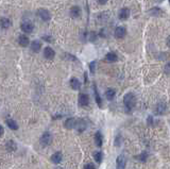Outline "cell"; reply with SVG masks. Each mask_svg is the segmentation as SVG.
I'll return each mask as SVG.
<instances>
[{"mask_svg": "<svg viewBox=\"0 0 170 169\" xmlns=\"http://www.w3.org/2000/svg\"><path fill=\"white\" fill-rule=\"evenodd\" d=\"M148 122L150 123V124H152V117H151V116H149V118H148Z\"/></svg>", "mask_w": 170, "mask_h": 169, "instance_id": "obj_33", "label": "cell"}, {"mask_svg": "<svg viewBox=\"0 0 170 169\" xmlns=\"http://www.w3.org/2000/svg\"><path fill=\"white\" fill-rule=\"evenodd\" d=\"M169 67H170V64L166 65V68H165V70H166V74H169Z\"/></svg>", "mask_w": 170, "mask_h": 169, "instance_id": "obj_31", "label": "cell"}, {"mask_svg": "<svg viewBox=\"0 0 170 169\" xmlns=\"http://www.w3.org/2000/svg\"><path fill=\"white\" fill-rule=\"evenodd\" d=\"M84 169H95V165L92 163H88L84 166Z\"/></svg>", "mask_w": 170, "mask_h": 169, "instance_id": "obj_29", "label": "cell"}, {"mask_svg": "<svg viewBox=\"0 0 170 169\" xmlns=\"http://www.w3.org/2000/svg\"><path fill=\"white\" fill-rule=\"evenodd\" d=\"M102 157H103L102 152H100V151H96V152H94V159H95V161H96L97 163H101Z\"/></svg>", "mask_w": 170, "mask_h": 169, "instance_id": "obj_25", "label": "cell"}, {"mask_svg": "<svg viewBox=\"0 0 170 169\" xmlns=\"http://www.w3.org/2000/svg\"><path fill=\"white\" fill-rule=\"evenodd\" d=\"M129 16H130V11H129V9L124 8V9L120 10V12H119V18L122 19V20H126V19L129 18Z\"/></svg>", "mask_w": 170, "mask_h": 169, "instance_id": "obj_12", "label": "cell"}, {"mask_svg": "<svg viewBox=\"0 0 170 169\" xmlns=\"http://www.w3.org/2000/svg\"><path fill=\"white\" fill-rule=\"evenodd\" d=\"M126 165H127V160L124 155H119L116 160V166L117 169H124L126 168Z\"/></svg>", "mask_w": 170, "mask_h": 169, "instance_id": "obj_4", "label": "cell"}, {"mask_svg": "<svg viewBox=\"0 0 170 169\" xmlns=\"http://www.w3.org/2000/svg\"><path fill=\"white\" fill-rule=\"evenodd\" d=\"M70 86L71 88L74 89V90H79L81 88V82L76 78H72L70 80Z\"/></svg>", "mask_w": 170, "mask_h": 169, "instance_id": "obj_14", "label": "cell"}, {"mask_svg": "<svg viewBox=\"0 0 170 169\" xmlns=\"http://www.w3.org/2000/svg\"><path fill=\"white\" fill-rule=\"evenodd\" d=\"M0 26L4 29L9 28L10 26H11V22L8 18H1L0 19Z\"/></svg>", "mask_w": 170, "mask_h": 169, "instance_id": "obj_24", "label": "cell"}, {"mask_svg": "<svg viewBox=\"0 0 170 169\" xmlns=\"http://www.w3.org/2000/svg\"><path fill=\"white\" fill-rule=\"evenodd\" d=\"M149 13L151 14V15H160V14H162V10L158 9V8H154V9H151L150 11H149Z\"/></svg>", "mask_w": 170, "mask_h": 169, "instance_id": "obj_27", "label": "cell"}, {"mask_svg": "<svg viewBox=\"0 0 170 169\" xmlns=\"http://www.w3.org/2000/svg\"><path fill=\"white\" fill-rule=\"evenodd\" d=\"M90 72L92 74H95V69H96V62H92L90 64Z\"/></svg>", "mask_w": 170, "mask_h": 169, "instance_id": "obj_28", "label": "cell"}, {"mask_svg": "<svg viewBox=\"0 0 170 169\" xmlns=\"http://www.w3.org/2000/svg\"><path fill=\"white\" fill-rule=\"evenodd\" d=\"M166 108H167L166 103H165V102H160V103L156 105V114H158V115H163V114L166 112Z\"/></svg>", "mask_w": 170, "mask_h": 169, "instance_id": "obj_13", "label": "cell"}, {"mask_svg": "<svg viewBox=\"0 0 170 169\" xmlns=\"http://www.w3.org/2000/svg\"><path fill=\"white\" fill-rule=\"evenodd\" d=\"M6 150H8V151H10V152H13V151H15L16 149H17V145H16L15 141L9 140L8 143H6Z\"/></svg>", "mask_w": 170, "mask_h": 169, "instance_id": "obj_16", "label": "cell"}, {"mask_svg": "<svg viewBox=\"0 0 170 169\" xmlns=\"http://www.w3.org/2000/svg\"><path fill=\"white\" fill-rule=\"evenodd\" d=\"M74 124H76V119H74V118H72V117H71V118H68V119L65 121V123H64L65 128H66V129H68V130L74 129Z\"/></svg>", "mask_w": 170, "mask_h": 169, "instance_id": "obj_15", "label": "cell"}, {"mask_svg": "<svg viewBox=\"0 0 170 169\" xmlns=\"http://www.w3.org/2000/svg\"><path fill=\"white\" fill-rule=\"evenodd\" d=\"M160 1H163V0H160Z\"/></svg>", "mask_w": 170, "mask_h": 169, "instance_id": "obj_34", "label": "cell"}, {"mask_svg": "<svg viewBox=\"0 0 170 169\" xmlns=\"http://www.w3.org/2000/svg\"><path fill=\"white\" fill-rule=\"evenodd\" d=\"M94 92H95V98H96L97 104H98L100 106V108H101V106H102L101 98H100V95H99V92H98V89H97L96 85H94Z\"/></svg>", "mask_w": 170, "mask_h": 169, "instance_id": "obj_23", "label": "cell"}, {"mask_svg": "<svg viewBox=\"0 0 170 169\" xmlns=\"http://www.w3.org/2000/svg\"><path fill=\"white\" fill-rule=\"evenodd\" d=\"M88 103H90V97H88V95L81 94L79 96V104L81 106H86V105H88Z\"/></svg>", "mask_w": 170, "mask_h": 169, "instance_id": "obj_5", "label": "cell"}, {"mask_svg": "<svg viewBox=\"0 0 170 169\" xmlns=\"http://www.w3.org/2000/svg\"><path fill=\"white\" fill-rule=\"evenodd\" d=\"M62 159H63V155L61 152H56L54 154H52V156H51V162L53 164H60L62 162Z\"/></svg>", "mask_w": 170, "mask_h": 169, "instance_id": "obj_10", "label": "cell"}, {"mask_svg": "<svg viewBox=\"0 0 170 169\" xmlns=\"http://www.w3.org/2000/svg\"><path fill=\"white\" fill-rule=\"evenodd\" d=\"M115 95H116V90H115L114 88H108V90L105 92V97H106L108 100H113Z\"/></svg>", "mask_w": 170, "mask_h": 169, "instance_id": "obj_20", "label": "cell"}, {"mask_svg": "<svg viewBox=\"0 0 170 169\" xmlns=\"http://www.w3.org/2000/svg\"><path fill=\"white\" fill-rule=\"evenodd\" d=\"M98 2H99L100 4H105V3L108 2V0H98Z\"/></svg>", "mask_w": 170, "mask_h": 169, "instance_id": "obj_32", "label": "cell"}, {"mask_svg": "<svg viewBox=\"0 0 170 169\" xmlns=\"http://www.w3.org/2000/svg\"><path fill=\"white\" fill-rule=\"evenodd\" d=\"M126 34H127V30L124 27H117L116 30H115V36H116V38H119V40L124 38L126 36Z\"/></svg>", "mask_w": 170, "mask_h": 169, "instance_id": "obj_6", "label": "cell"}, {"mask_svg": "<svg viewBox=\"0 0 170 169\" xmlns=\"http://www.w3.org/2000/svg\"><path fill=\"white\" fill-rule=\"evenodd\" d=\"M105 60L108 62H110V63H114V62H117L118 60V56L116 53L114 52H110L106 54V56H105Z\"/></svg>", "mask_w": 170, "mask_h": 169, "instance_id": "obj_17", "label": "cell"}, {"mask_svg": "<svg viewBox=\"0 0 170 169\" xmlns=\"http://www.w3.org/2000/svg\"><path fill=\"white\" fill-rule=\"evenodd\" d=\"M70 15H71V17H74V18H78V17H80L81 9L78 6H72V8L70 9Z\"/></svg>", "mask_w": 170, "mask_h": 169, "instance_id": "obj_11", "label": "cell"}, {"mask_svg": "<svg viewBox=\"0 0 170 169\" xmlns=\"http://www.w3.org/2000/svg\"><path fill=\"white\" fill-rule=\"evenodd\" d=\"M124 104L128 111H131L136 104V98L133 92H128L124 97Z\"/></svg>", "mask_w": 170, "mask_h": 169, "instance_id": "obj_1", "label": "cell"}, {"mask_svg": "<svg viewBox=\"0 0 170 169\" xmlns=\"http://www.w3.org/2000/svg\"><path fill=\"white\" fill-rule=\"evenodd\" d=\"M33 28H34L33 25L30 22H26L22 25V30L24 32H26V33H31L32 31H33Z\"/></svg>", "mask_w": 170, "mask_h": 169, "instance_id": "obj_9", "label": "cell"}, {"mask_svg": "<svg viewBox=\"0 0 170 169\" xmlns=\"http://www.w3.org/2000/svg\"><path fill=\"white\" fill-rule=\"evenodd\" d=\"M6 124L11 130H17L18 129V124L16 123V121L14 119H6Z\"/></svg>", "mask_w": 170, "mask_h": 169, "instance_id": "obj_22", "label": "cell"}, {"mask_svg": "<svg viewBox=\"0 0 170 169\" xmlns=\"http://www.w3.org/2000/svg\"><path fill=\"white\" fill-rule=\"evenodd\" d=\"M51 140H52V136H51V134H50L49 132H45L43 135L40 136V143L43 147H47V146H49L50 145Z\"/></svg>", "mask_w": 170, "mask_h": 169, "instance_id": "obj_2", "label": "cell"}, {"mask_svg": "<svg viewBox=\"0 0 170 169\" xmlns=\"http://www.w3.org/2000/svg\"><path fill=\"white\" fill-rule=\"evenodd\" d=\"M74 128H77V130L79 131V132H83L84 130L86 129V122H85V120L79 119L78 121L76 120V124H74Z\"/></svg>", "mask_w": 170, "mask_h": 169, "instance_id": "obj_7", "label": "cell"}, {"mask_svg": "<svg viewBox=\"0 0 170 169\" xmlns=\"http://www.w3.org/2000/svg\"><path fill=\"white\" fill-rule=\"evenodd\" d=\"M44 56L45 58H48V60H51L56 56V52H54V50L52 48H50V47H46L45 50H44Z\"/></svg>", "mask_w": 170, "mask_h": 169, "instance_id": "obj_8", "label": "cell"}, {"mask_svg": "<svg viewBox=\"0 0 170 169\" xmlns=\"http://www.w3.org/2000/svg\"><path fill=\"white\" fill-rule=\"evenodd\" d=\"M136 159H138L140 162H146L147 161V159H148V152H146V151H144V152H142V153L139 154L138 156H136Z\"/></svg>", "mask_w": 170, "mask_h": 169, "instance_id": "obj_26", "label": "cell"}, {"mask_svg": "<svg viewBox=\"0 0 170 169\" xmlns=\"http://www.w3.org/2000/svg\"><path fill=\"white\" fill-rule=\"evenodd\" d=\"M40 48H42V44L38 40H34L33 43L31 44V49L34 52H38L40 50Z\"/></svg>", "mask_w": 170, "mask_h": 169, "instance_id": "obj_21", "label": "cell"}, {"mask_svg": "<svg viewBox=\"0 0 170 169\" xmlns=\"http://www.w3.org/2000/svg\"><path fill=\"white\" fill-rule=\"evenodd\" d=\"M37 15L40 16V19L44 20V22H48V20H50V18H51V15H50L49 11L46 9H40L37 11Z\"/></svg>", "mask_w": 170, "mask_h": 169, "instance_id": "obj_3", "label": "cell"}, {"mask_svg": "<svg viewBox=\"0 0 170 169\" xmlns=\"http://www.w3.org/2000/svg\"><path fill=\"white\" fill-rule=\"evenodd\" d=\"M3 134H4V129H3V127L0 124V137H1Z\"/></svg>", "mask_w": 170, "mask_h": 169, "instance_id": "obj_30", "label": "cell"}, {"mask_svg": "<svg viewBox=\"0 0 170 169\" xmlns=\"http://www.w3.org/2000/svg\"><path fill=\"white\" fill-rule=\"evenodd\" d=\"M18 43L22 47H27L29 45V38L26 35H20L18 38Z\"/></svg>", "mask_w": 170, "mask_h": 169, "instance_id": "obj_18", "label": "cell"}, {"mask_svg": "<svg viewBox=\"0 0 170 169\" xmlns=\"http://www.w3.org/2000/svg\"><path fill=\"white\" fill-rule=\"evenodd\" d=\"M95 143H96L98 147H101L102 144H103V136H102V134L100 132H97L95 134Z\"/></svg>", "mask_w": 170, "mask_h": 169, "instance_id": "obj_19", "label": "cell"}]
</instances>
